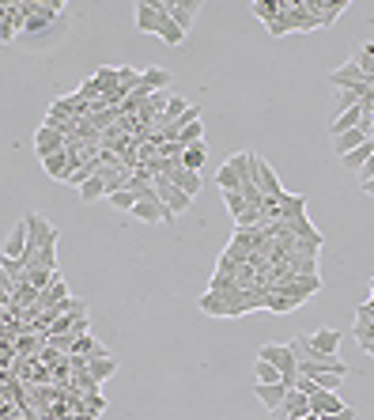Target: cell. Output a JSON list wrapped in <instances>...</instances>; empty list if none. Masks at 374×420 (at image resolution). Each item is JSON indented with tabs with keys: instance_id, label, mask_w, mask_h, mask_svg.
<instances>
[{
	"instance_id": "cell-1",
	"label": "cell",
	"mask_w": 374,
	"mask_h": 420,
	"mask_svg": "<svg viewBox=\"0 0 374 420\" xmlns=\"http://www.w3.org/2000/svg\"><path fill=\"white\" fill-rule=\"evenodd\" d=\"M257 360H269L272 368L280 371V379H284V386H288V390L299 382V363H295L291 345H261V348H257Z\"/></svg>"
},
{
	"instance_id": "cell-2",
	"label": "cell",
	"mask_w": 374,
	"mask_h": 420,
	"mask_svg": "<svg viewBox=\"0 0 374 420\" xmlns=\"http://www.w3.org/2000/svg\"><path fill=\"white\" fill-rule=\"evenodd\" d=\"M329 84H333V87H356V91H359V98L374 95V84L367 80V72H363L359 64H356V57H348L344 64H340V69H333V72H329Z\"/></svg>"
},
{
	"instance_id": "cell-3",
	"label": "cell",
	"mask_w": 374,
	"mask_h": 420,
	"mask_svg": "<svg viewBox=\"0 0 374 420\" xmlns=\"http://www.w3.org/2000/svg\"><path fill=\"white\" fill-rule=\"evenodd\" d=\"M250 163H254V178H257V190L269 197V201H280L284 197V182H280V174L269 167L265 159L257 156V152H250Z\"/></svg>"
},
{
	"instance_id": "cell-4",
	"label": "cell",
	"mask_w": 374,
	"mask_h": 420,
	"mask_svg": "<svg viewBox=\"0 0 374 420\" xmlns=\"http://www.w3.org/2000/svg\"><path fill=\"white\" fill-rule=\"evenodd\" d=\"M272 292L288 295V300H295V303L303 307L306 300H310V295H317V292H322V276H299V273H295L291 280H284L280 288H272Z\"/></svg>"
},
{
	"instance_id": "cell-5",
	"label": "cell",
	"mask_w": 374,
	"mask_h": 420,
	"mask_svg": "<svg viewBox=\"0 0 374 420\" xmlns=\"http://www.w3.org/2000/svg\"><path fill=\"white\" fill-rule=\"evenodd\" d=\"M201 0H182V4H174V0H163V12H167L170 19H174V23H178L182 30H185V35H189V27H193V19L197 16H201Z\"/></svg>"
},
{
	"instance_id": "cell-6",
	"label": "cell",
	"mask_w": 374,
	"mask_h": 420,
	"mask_svg": "<svg viewBox=\"0 0 374 420\" xmlns=\"http://www.w3.org/2000/svg\"><path fill=\"white\" fill-rule=\"evenodd\" d=\"M276 416H284V420H303V416H310V394H303L299 386H291V390L284 394V405L276 409Z\"/></svg>"
},
{
	"instance_id": "cell-7",
	"label": "cell",
	"mask_w": 374,
	"mask_h": 420,
	"mask_svg": "<svg viewBox=\"0 0 374 420\" xmlns=\"http://www.w3.org/2000/svg\"><path fill=\"white\" fill-rule=\"evenodd\" d=\"M151 182H156V190H159V201L167 205V208H170L174 216H178V212H185V208H189V201H193V197H185V193H182L178 186L170 182V178H151Z\"/></svg>"
},
{
	"instance_id": "cell-8",
	"label": "cell",
	"mask_w": 374,
	"mask_h": 420,
	"mask_svg": "<svg viewBox=\"0 0 374 420\" xmlns=\"http://www.w3.org/2000/svg\"><path fill=\"white\" fill-rule=\"evenodd\" d=\"M35 152H38V159H49V156H57V152H64V132L38 125L35 129Z\"/></svg>"
},
{
	"instance_id": "cell-9",
	"label": "cell",
	"mask_w": 374,
	"mask_h": 420,
	"mask_svg": "<svg viewBox=\"0 0 374 420\" xmlns=\"http://www.w3.org/2000/svg\"><path fill=\"white\" fill-rule=\"evenodd\" d=\"M306 345L325 356H340V329H314V334H306Z\"/></svg>"
},
{
	"instance_id": "cell-10",
	"label": "cell",
	"mask_w": 374,
	"mask_h": 420,
	"mask_svg": "<svg viewBox=\"0 0 374 420\" xmlns=\"http://www.w3.org/2000/svg\"><path fill=\"white\" fill-rule=\"evenodd\" d=\"M159 4H163V0H140V4H136V30L156 35V30H159Z\"/></svg>"
},
{
	"instance_id": "cell-11",
	"label": "cell",
	"mask_w": 374,
	"mask_h": 420,
	"mask_svg": "<svg viewBox=\"0 0 374 420\" xmlns=\"http://www.w3.org/2000/svg\"><path fill=\"white\" fill-rule=\"evenodd\" d=\"M61 300H69V284H64V276L57 273V276H53V284H49L46 292H38V300L30 303V307H38V311H49V307H57Z\"/></svg>"
},
{
	"instance_id": "cell-12",
	"label": "cell",
	"mask_w": 374,
	"mask_h": 420,
	"mask_svg": "<svg viewBox=\"0 0 374 420\" xmlns=\"http://www.w3.org/2000/svg\"><path fill=\"white\" fill-rule=\"evenodd\" d=\"M344 409V402H340L337 390H314L310 394V413L314 416H329V413H340Z\"/></svg>"
},
{
	"instance_id": "cell-13",
	"label": "cell",
	"mask_w": 374,
	"mask_h": 420,
	"mask_svg": "<svg viewBox=\"0 0 374 420\" xmlns=\"http://www.w3.org/2000/svg\"><path fill=\"white\" fill-rule=\"evenodd\" d=\"M129 190H133L136 201H159V190H156V182H151V174H148L144 167L133 171V178H129Z\"/></svg>"
},
{
	"instance_id": "cell-14",
	"label": "cell",
	"mask_w": 374,
	"mask_h": 420,
	"mask_svg": "<svg viewBox=\"0 0 374 420\" xmlns=\"http://www.w3.org/2000/svg\"><path fill=\"white\" fill-rule=\"evenodd\" d=\"M254 394H257V402L265 405L269 413H276V409L284 405V394H288V386H284V382H257Z\"/></svg>"
},
{
	"instance_id": "cell-15",
	"label": "cell",
	"mask_w": 374,
	"mask_h": 420,
	"mask_svg": "<svg viewBox=\"0 0 374 420\" xmlns=\"http://www.w3.org/2000/svg\"><path fill=\"white\" fill-rule=\"evenodd\" d=\"M167 178H170L174 186H178V190H182L185 197H197V193H201V186H204V178H201V174H197V171H185L182 163H178V167H174V171L167 174Z\"/></svg>"
},
{
	"instance_id": "cell-16",
	"label": "cell",
	"mask_w": 374,
	"mask_h": 420,
	"mask_svg": "<svg viewBox=\"0 0 374 420\" xmlns=\"http://www.w3.org/2000/svg\"><path fill=\"white\" fill-rule=\"evenodd\" d=\"M280 220H284V224H291V220H303L306 216V205H310V201H306V197L303 193H288V190H284V197H280Z\"/></svg>"
},
{
	"instance_id": "cell-17",
	"label": "cell",
	"mask_w": 374,
	"mask_h": 420,
	"mask_svg": "<svg viewBox=\"0 0 374 420\" xmlns=\"http://www.w3.org/2000/svg\"><path fill=\"white\" fill-rule=\"evenodd\" d=\"M363 118H367V110H363V103H359V106H351V110H344V114H337L333 121H329V132L340 137V132H348V129H359Z\"/></svg>"
},
{
	"instance_id": "cell-18",
	"label": "cell",
	"mask_w": 374,
	"mask_h": 420,
	"mask_svg": "<svg viewBox=\"0 0 374 420\" xmlns=\"http://www.w3.org/2000/svg\"><path fill=\"white\" fill-rule=\"evenodd\" d=\"M87 371H91V379L103 386L106 379H114V375H117V360L110 356V352H106V356H87Z\"/></svg>"
},
{
	"instance_id": "cell-19",
	"label": "cell",
	"mask_w": 374,
	"mask_h": 420,
	"mask_svg": "<svg viewBox=\"0 0 374 420\" xmlns=\"http://www.w3.org/2000/svg\"><path fill=\"white\" fill-rule=\"evenodd\" d=\"M23 250H27V224L19 220V224H16L12 231H8L4 250H0V254H4V258H19V261H23Z\"/></svg>"
},
{
	"instance_id": "cell-20",
	"label": "cell",
	"mask_w": 374,
	"mask_h": 420,
	"mask_svg": "<svg viewBox=\"0 0 374 420\" xmlns=\"http://www.w3.org/2000/svg\"><path fill=\"white\" fill-rule=\"evenodd\" d=\"M291 235L299 239V242H310V246H317V250L325 246V235H322V231H317V227L310 224V216H303V220H291Z\"/></svg>"
},
{
	"instance_id": "cell-21",
	"label": "cell",
	"mask_w": 374,
	"mask_h": 420,
	"mask_svg": "<svg viewBox=\"0 0 374 420\" xmlns=\"http://www.w3.org/2000/svg\"><path fill=\"white\" fill-rule=\"evenodd\" d=\"M156 35H159L163 42H167V46H182V42H185V30H182L178 23H174V19H170L167 12H163V4H159V30H156Z\"/></svg>"
},
{
	"instance_id": "cell-22",
	"label": "cell",
	"mask_w": 374,
	"mask_h": 420,
	"mask_svg": "<svg viewBox=\"0 0 374 420\" xmlns=\"http://www.w3.org/2000/svg\"><path fill=\"white\" fill-rule=\"evenodd\" d=\"M170 80H174V76H170L167 69H144V72H140V87H144V91H151V95H156V91H167Z\"/></svg>"
},
{
	"instance_id": "cell-23",
	"label": "cell",
	"mask_w": 374,
	"mask_h": 420,
	"mask_svg": "<svg viewBox=\"0 0 374 420\" xmlns=\"http://www.w3.org/2000/svg\"><path fill=\"white\" fill-rule=\"evenodd\" d=\"M359 144H367V132L363 129H348V132H340V137H333L337 156H348V152H356Z\"/></svg>"
},
{
	"instance_id": "cell-24",
	"label": "cell",
	"mask_w": 374,
	"mask_h": 420,
	"mask_svg": "<svg viewBox=\"0 0 374 420\" xmlns=\"http://www.w3.org/2000/svg\"><path fill=\"white\" fill-rule=\"evenodd\" d=\"M204 163H208V148H204V144H189V148L182 152V167H185V171H197V174H201Z\"/></svg>"
},
{
	"instance_id": "cell-25",
	"label": "cell",
	"mask_w": 374,
	"mask_h": 420,
	"mask_svg": "<svg viewBox=\"0 0 374 420\" xmlns=\"http://www.w3.org/2000/svg\"><path fill=\"white\" fill-rule=\"evenodd\" d=\"M106 345L103 341H95L91 334H83V337H76V345H72V356H106Z\"/></svg>"
},
{
	"instance_id": "cell-26",
	"label": "cell",
	"mask_w": 374,
	"mask_h": 420,
	"mask_svg": "<svg viewBox=\"0 0 374 420\" xmlns=\"http://www.w3.org/2000/svg\"><path fill=\"white\" fill-rule=\"evenodd\" d=\"M38 348H46V334H23V337H16V352L19 356H38Z\"/></svg>"
},
{
	"instance_id": "cell-27",
	"label": "cell",
	"mask_w": 374,
	"mask_h": 420,
	"mask_svg": "<svg viewBox=\"0 0 374 420\" xmlns=\"http://www.w3.org/2000/svg\"><path fill=\"white\" fill-rule=\"evenodd\" d=\"M370 156H374V140H367V144H359L356 152H348V156H340V163H344L348 171H356V174H359V167H363V163H367Z\"/></svg>"
},
{
	"instance_id": "cell-28",
	"label": "cell",
	"mask_w": 374,
	"mask_h": 420,
	"mask_svg": "<svg viewBox=\"0 0 374 420\" xmlns=\"http://www.w3.org/2000/svg\"><path fill=\"white\" fill-rule=\"evenodd\" d=\"M216 182H219V190L223 193H235L238 190V171H235V163H219V171H216Z\"/></svg>"
},
{
	"instance_id": "cell-29",
	"label": "cell",
	"mask_w": 374,
	"mask_h": 420,
	"mask_svg": "<svg viewBox=\"0 0 374 420\" xmlns=\"http://www.w3.org/2000/svg\"><path fill=\"white\" fill-rule=\"evenodd\" d=\"M53 276H57L53 269H42V265H30V269H27V284H30L35 292H46L49 284H53Z\"/></svg>"
},
{
	"instance_id": "cell-30",
	"label": "cell",
	"mask_w": 374,
	"mask_h": 420,
	"mask_svg": "<svg viewBox=\"0 0 374 420\" xmlns=\"http://www.w3.org/2000/svg\"><path fill=\"white\" fill-rule=\"evenodd\" d=\"M42 167H46V174H49L53 182H64V174H69V156H64V152H57V156L42 159Z\"/></svg>"
},
{
	"instance_id": "cell-31",
	"label": "cell",
	"mask_w": 374,
	"mask_h": 420,
	"mask_svg": "<svg viewBox=\"0 0 374 420\" xmlns=\"http://www.w3.org/2000/svg\"><path fill=\"white\" fill-rule=\"evenodd\" d=\"M103 197H106V186H103V178H98V174L80 186V201H87V205H91V201H103Z\"/></svg>"
},
{
	"instance_id": "cell-32",
	"label": "cell",
	"mask_w": 374,
	"mask_h": 420,
	"mask_svg": "<svg viewBox=\"0 0 374 420\" xmlns=\"http://www.w3.org/2000/svg\"><path fill=\"white\" fill-rule=\"evenodd\" d=\"M178 144H182V148H189V144H204V125H201V121H189V125L178 132Z\"/></svg>"
},
{
	"instance_id": "cell-33",
	"label": "cell",
	"mask_w": 374,
	"mask_h": 420,
	"mask_svg": "<svg viewBox=\"0 0 374 420\" xmlns=\"http://www.w3.org/2000/svg\"><path fill=\"white\" fill-rule=\"evenodd\" d=\"M95 84H98V91H103V95H110L117 87V69H114V64H103V69L95 72Z\"/></svg>"
},
{
	"instance_id": "cell-34",
	"label": "cell",
	"mask_w": 374,
	"mask_h": 420,
	"mask_svg": "<svg viewBox=\"0 0 374 420\" xmlns=\"http://www.w3.org/2000/svg\"><path fill=\"white\" fill-rule=\"evenodd\" d=\"M363 98H359V91L356 87H337V114H344V110H351V106H359ZM333 114V118H337Z\"/></svg>"
},
{
	"instance_id": "cell-35",
	"label": "cell",
	"mask_w": 374,
	"mask_h": 420,
	"mask_svg": "<svg viewBox=\"0 0 374 420\" xmlns=\"http://www.w3.org/2000/svg\"><path fill=\"white\" fill-rule=\"evenodd\" d=\"M306 379H314L317 390H340V382L348 379V375H333V371H317V375H306Z\"/></svg>"
},
{
	"instance_id": "cell-36",
	"label": "cell",
	"mask_w": 374,
	"mask_h": 420,
	"mask_svg": "<svg viewBox=\"0 0 374 420\" xmlns=\"http://www.w3.org/2000/svg\"><path fill=\"white\" fill-rule=\"evenodd\" d=\"M250 12H254L257 19H265V27L272 23V19H276L280 16V0H257V4L254 8H250Z\"/></svg>"
},
{
	"instance_id": "cell-37",
	"label": "cell",
	"mask_w": 374,
	"mask_h": 420,
	"mask_svg": "<svg viewBox=\"0 0 374 420\" xmlns=\"http://www.w3.org/2000/svg\"><path fill=\"white\" fill-rule=\"evenodd\" d=\"M254 379H257V382H284L280 371L272 368L269 360H254Z\"/></svg>"
},
{
	"instance_id": "cell-38",
	"label": "cell",
	"mask_w": 374,
	"mask_h": 420,
	"mask_svg": "<svg viewBox=\"0 0 374 420\" xmlns=\"http://www.w3.org/2000/svg\"><path fill=\"white\" fill-rule=\"evenodd\" d=\"M46 345H49V348H57L61 356H72L76 337H72V334H49V337H46Z\"/></svg>"
},
{
	"instance_id": "cell-39",
	"label": "cell",
	"mask_w": 374,
	"mask_h": 420,
	"mask_svg": "<svg viewBox=\"0 0 374 420\" xmlns=\"http://www.w3.org/2000/svg\"><path fill=\"white\" fill-rule=\"evenodd\" d=\"M19 360V352H16V341H8V337H0V368H8L12 371V363Z\"/></svg>"
},
{
	"instance_id": "cell-40",
	"label": "cell",
	"mask_w": 374,
	"mask_h": 420,
	"mask_svg": "<svg viewBox=\"0 0 374 420\" xmlns=\"http://www.w3.org/2000/svg\"><path fill=\"white\" fill-rule=\"evenodd\" d=\"M35 265H42V269H53L57 273V242H49V246H42L38 250V261Z\"/></svg>"
},
{
	"instance_id": "cell-41",
	"label": "cell",
	"mask_w": 374,
	"mask_h": 420,
	"mask_svg": "<svg viewBox=\"0 0 374 420\" xmlns=\"http://www.w3.org/2000/svg\"><path fill=\"white\" fill-rule=\"evenodd\" d=\"M114 208H121V212H133V205H136V197H133V190H121V193H114V197H106Z\"/></svg>"
},
{
	"instance_id": "cell-42",
	"label": "cell",
	"mask_w": 374,
	"mask_h": 420,
	"mask_svg": "<svg viewBox=\"0 0 374 420\" xmlns=\"http://www.w3.org/2000/svg\"><path fill=\"white\" fill-rule=\"evenodd\" d=\"M117 84L125 87V91H136V87H140V72L136 69H117Z\"/></svg>"
},
{
	"instance_id": "cell-43",
	"label": "cell",
	"mask_w": 374,
	"mask_h": 420,
	"mask_svg": "<svg viewBox=\"0 0 374 420\" xmlns=\"http://www.w3.org/2000/svg\"><path fill=\"white\" fill-rule=\"evenodd\" d=\"M223 205L230 208V216H235V220H238V216H242V212H246V208H250L246 201H242V193H238V190H235V193H223Z\"/></svg>"
},
{
	"instance_id": "cell-44",
	"label": "cell",
	"mask_w": 374,
	"mask_h": 420,
	"mask_svg": "<svg viewBox=\"0 0 374 420\" xmlns=\"http://www.w3.org/2000/svg\"><path fill=\"white\" fill-rule=\"evenodd\" d=\"M317 420H356V409H351V405H344L340 413H329V416H317Z\"/></svg>"
},
{
	"instance_id": "cell-45",
	"label": "cell",
	"mask_w": 374,
	"mask_h": 420,
	"mask_svg": "<svg viewBox=\"0 0 374 420\" xmlns=\"http://www.w3.org/2000/svg\"><path fill=\"white\" fill-rule=\"evenodd\" d=\"M367 178H374V156H370V159L359 167V182H367Z\"/></svg>"
},
{
	"instance_id": "cell-46",
	"label": "cell",
	"mask_w": 374,
	"mask_h": 420,
	"mask_svg": "<svg viewBox=\"0 0 374 420\" xmlns=\"http://www.w3.org/2000/svg\"><path fill=\"white\" fill-rule=\"evenodd\" d=\"M0 288H8V292L16 288V280H12V276H8V269H0Z\"/></svg>"
},
{
	"instance_id": "cell-47",
	"label": "cell",
	"mask_w": 374,
	"mask_h": 420,
	"mask_svg": "<svg viewBox=\"0 0 374 420\" xmlns=\"http://www.w3.org/2000/svg\"><path fill=\"white\" fill-rule=\"evenodd\" d=\"M363 186V193H367V197H374V178H367V182H359Z\"/></svg>"
},
{
	"instance_id": "cell-48",
	"label": "cell",
	"mask_w": 374,
	"mask_h": 420,
	"mask_svg": "<svg viewBox=\"0 0 374 420\" xmlns=\"http://www.w3.org/2000/svg\"><path fill=\"white\" fill-rule=\"evenodd\" d=\"M367 295H370V300H374V276H370V284H367Z\"/></svg>"
},
{
	"instance_id": "cell-49",
	"label": "cell",
	"mask_w": 374,
	"mask_h": 420,
	"mask_svg": "<svg viewBox=\"0 0 374 420\" xmlns=\"http://www.w3.org/2000/svg\"><path fill=\"white\" fill-rule=\"evenodd\" d=\"M303 420H317V416H314V413H310V416H303Z\"/></svg>"
}]
</instances>
